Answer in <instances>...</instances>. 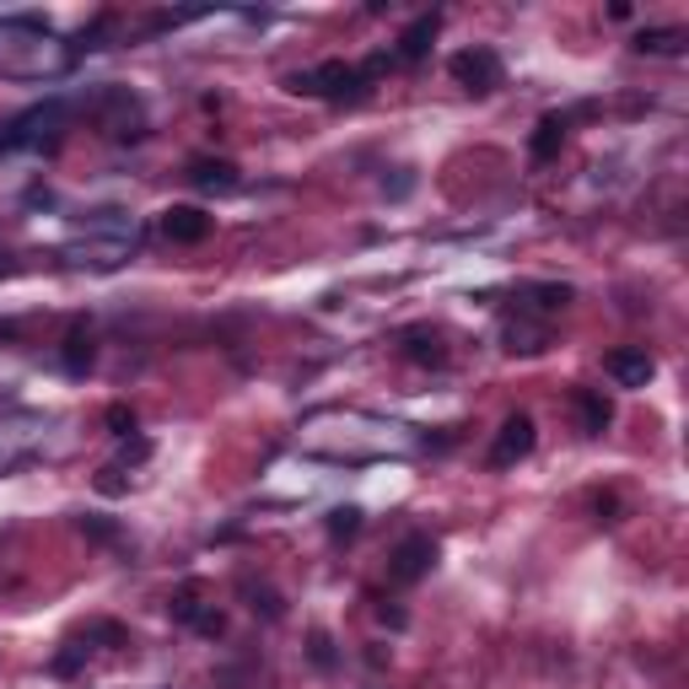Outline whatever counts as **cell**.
I'll use <instances>...</instances> for the list:
<instances>
[{
    "instance_id": "cell-1",
    "label": "cell",
    "mask_w": 689,
    "mask_h": 689,
    "mask_svg": "<svg viewBox=\"0 0 689 689\" xmlns=\"http://www.w3.org/2000/svg\"><path fill=\"white\" fill-rule=\"evenodd\" d=\"M285 86H291L296 97H324V103H356V97H366L372 76H366L362 65H345V60H324V65H313V71H296V76H291Z\"/></svg>"
},
{
    "instance_id": "cell-2",
    "label": "cell",
    "mask_w": 689,
    "mask_h": 689,
    "mask_svg": "<svg viewBox=\"0 0 689 689\" xmlns=\"http://www.w3.org/2000/svg\"><path fill=\"white\" fill-rule=\"evenodd\" d=\"M437 555H442V544H437L431 533H405V539L394 544V555H388V582H399V587L426 582L431 566H437Z\"/></svg>"
},
{
    "instance_id": "cell-3",
    "label": "cell",
    "mask_w": 689,
    "mask_h": 689,
    "mask_svg": "<svg viewBox=\"0 0 689 689\" xmlns=\"http://www.w3.org/2000/svg\"><path fill=\"white\" fill-rule=\"evenodd\" d=\"M92 114L97 124L114 135V140H140L146 135V114H140V97H129L124 86H108V92H97L92 97Z\"/></svg>"
},
{
    "instance_id": "cell-4",
    "label": "cell",
    "mask_w": 689,
    "mask_h": 689,
    "mask_svg": "<svg viewBox=\"0 0 689 689\" xmlns=\"http://www.w3.org/2000/svg\"><path fill=\"white\" fill-rule=\"evenodd\" d=\"M447 71H452V82L463 86V92L490 97V92L501 86V54L486 49V43H474V49H458V54L447 60Z\"/></svg>"
},
{
    "instance_id": "cell-5",
    "label": "cell",
    "mask_w": 689,
    "mask_h": 689,
    "mask_svg": "<svg viewBox=\"0 0 689 689\" xmlns=\"http://www.w3.org/2000/svg\"><path fill=\"white\" fill-rule=\"evenodd\" d=\"M533 442H539V431H533V420H528L523 409L507 415L501 431H495V442H490V469H512V463H523L528 452H533Z\"/></svg>"
},
{
    "instance_id": "cell-6",
    "label": "cell",
    "mask_w": 689,
    "mask_h": 689,
    "mask_svg": "<svg viewBox=\"0 0 689 689\" xmlns=\"http://www.w3.org/2000/svg\"><path fill=\"white\" fill-rule=\"evenodd\" d=\"M167 608H173V619H178V625H195V630L210 636V641H216V636H227V614H221L216 604H200V587H195V582H189V587H178V593L167 598Z\"/></svg>"
},
{
    "instance_id": "cell-7",
    "label": "cell",
    "mask_w": 689,
    "mask_h": 689,
    "mask_svg": "<svg viewBox=\"0 0 689 689\" xmlns=\"http://www.w3.org/2000/svg\"><path fill=\"white\" fill-rule=\"evenodd\" d=\"M604 372L619 383V388H647L651 377H657V362H651L647 345H619V351H608L604 356Z\"/></svg>"
},
{
    "instance_id": "cell-8",
    "label": "cell",
    "mask_w": 689,
    "mask_h": 689,
    "mask_svg": "<svg viewBox=\"0 0 689 689\" xmlns=\"http://www.w3.org/2000/svg\"><path fill=\"white\" fill-rule=\"evenodd\" d=\"M437 33H442V11H426V17H415L405 33H399V49H394L388 60H394V65H420V60L431 54Z\"/></svg>"
},
{
    "instance_id": "cell-9",
    "label": "cell",
    "mask_w": 689,
    "mask_h": 689,
    "mask_svg": "<svg viewBox=\"0 0 689 689\" xmlns=\"http://www.w3.org/2000/svg\"><path fill=\"white\" fill-rule=\"evenodd\" d=\"M571 409H576L582 437H604L608 426H614V405H608L604 388H576V394H571Z\"/></svg>"
},
{
    "instance_id": "cell-10",
    "label": "cell",
    "mask_w": 689,
    "mask_h": 689,
    "mask_svg": "<svg viewBox=\"0 0 689 689\" xmlns=\"http://www.w3.org/2000/svg\"><path fill=\"white\" fill-rule=\"evenodd\" d=\"M163 232H167V243H205L210 238V216H205L200 205H167Z\"/></svg>"
},
{
    "instance_id": "cell-11",
    "label": "cell",
    "mask_w": 689,
    "mask_h": 689,
    "mask_svg": "<svg viewBox=\"0 0 689 689\" xmlns=\"http://www.w3.org/2000/svg\"><path fill=\"white\" fill-rule=\"evenodd\" d=\"M399 351H405V362H415V366H447V356H452L442 334H437V328H426V324L405 328V334H399Z\"/></svg>"
},
{
    "instance_id": "cell-12",
    "label": "cell",
    "mask_w": 689,
    "mask_h": 689,
    "mask_svg": "<svg viewBox=\"0 0 689 689\" xmlns=\"http://www.w3.org/2000/svg\"><path fill=\"white\" fill-rule=\"evenodd\" d=\"M189 184L205 189V195H232L238 189V163H227V157H195L189 163Z\"/></svg>"
},
{
    "instance_id": "cell-13",
    "label": "cell",
    "mask_w": 689,
    "mask_h": 689,
    "mask_svg": "<svg viewBox=\"0 0 689 689\" xmlns=\"http://www.w3.org/2000/svg\"><path fill=\"white\" fill-rule=\"evenodd\" d=\"M571 285L561 281H539V285H523V313H539V319H555V313H566L571 307Z\"/></svg>"
},
{
    "instance_id": "cell-14",
    "label": "cell",
    "mask_w": 689,
    "mask_h": 689,
    "mask_svg": "<svg viewBox=\"0 0 689 689\" xmlns=\"http://www.w3.org/2000/svg\"><path fill=\"white\" fill-rule=\"evenodd\" d=\"M566 135H571V114H544V119L533 124V140H528V152H533L539 163H550V157H561Z\"/></svg>"
},
{
    "instance_id": "cell-15",
    "label": "cell",
    "mask_w": 689,
    "mask_h": 689,
    "mask_svg": "<svg viewBox=\"0 0 689 689\" xmlns=\"http://www.w3.org/2000/svg\"><path fill=\"white\" fill-rule=\"evenodd\" d=\"M92 334H86V324H76L71 334H65V351H60V362H65V372L71 377H82V372H92Z\"/></svg>"
},
{
    "instance_id": "cell-16",
    "label": "cell",
    "mask_w": 689,
    "mask_h": 689,
    "mask_svg": "<svg viewBox=\"0 0 689 689\" xmlns=\"http://www.w3.org/2000/svg\"><path fill=\"white\" fill-rule=\"evenodd\" d=\"M238 587H243V598H253V604H248V608H253V614H264V619H281V614H285L281 593H275L270 582H253V576H243Z\"/></svg>"
},
{
    "instance_id": "cell-17",
    "label": "cell",
    "mask_w": 689,
    "mask_h": 689,
    "mask_svg": "<svg viewBox=\"0 0 689 689\" xmlns=\"http://www.w3.org/2000/svg\"><path fill=\"white\" fill-rule=\"evenodd\" d=\"M636 49H641V54H685V33H679V28H641V33H636Z\"/></svg>"
},
{
    "instance_id": "cell-18",
    "label": "cell",
    "mask_w": 689,
    "mask_h": 689,
    "mask_svg": "<svg viewBox=\"0 0 689 689\" xmlns=\"http://www.w3.org/2000/svg\"><path fill=\"white\" fill-rule=\"evenodd\" d=\"M362 533V507H334L328 512V539L334 544H345V539H356Z\"/></svg>"
},
{
    "instance_id": "cell-19",
    "label": "cell",
    "mask_w": 689,
    "mask_h": 689,
    "mask_svg": "<svg viewBox=\"0 0 689 689\" xmlns=\"http://www.w3.org/2000/svg\"><path fill=\"white\" fill-rule=\"evenodd\" d=\"M307 657H313V662H319V668H340V651H334V636H328V630H313V636H307Z\"/></svg>"
},
{
    "instance_id": "cell-20",
    "label": "cell",
    "mask_w": 689,
    "mask_h": 689,
    "mask_svg": "<svg viewBox=\"0 0 689 689\" xmlns=\"http://www.w3.org/2000/svg\"><path fill=\"white\" fill-rule=\"evenodd\" d=\"M103 420H108V431H114V437H135V409H129V405H108V409H103Z\"/></svg>"
},
{
    "instance_id": "cell-21",
    "label": "cell",
    "mask_w": 689,
    "mask_h": 689,
    "mask_svg": "<svg viewBox=\"0 0 689 689\" xmlns=\"http://www.w3.org/2000/svg\"><path fill=\"white\" fill-rule=\"evenodd\" d=\"M97 490H103V495H124V490H129L124 469H114V463H108V469H97Z\"/></svg>"
},
{
    "instance_id": "cell-22",
    "label": "cell",
    "mask_w": 689,
    "mask_h": 689,
    "mask_svg": "<svg viewBox=\"0 0 689 689\" xmlns=\"http://www.w3.org/2000/svg\"><path fill=\"white\" fill-rule=\"evenodd\" d=\"M593 512L598 523H619V495H593Z\"/></svg>"
},
{
    "instance_id": "cell-23",
    "label": "cell",
    "mask_w": 689,
    "mask_h": 689,
    "mask_svg": "<svg viewBox=\"0 0 689 689\" xmlns=\"http://www.w3.org/2000/svg\"><path fill=\"white\" fill-rule=\"evenodd\" d=\"M140 458H152V442L146 437H124V463H140Z\"/></svg>"
},
{
    "instance_id": "cell-24",
    "label": "cell",
    "mask_w": 689,
    "mask_h": 689,
    "mask_svg": "<svg viewBox=\"0 0 689 689\" xmlns=\"http://www.w3.org/2000/svg\"><path fill=\"white\" fill-rule=\"evenodd\" d=\"M82 528L92 533V539H103V544L114 539V523H97V518H82Z\"/></svg>"
},
{
    "instance_id": "cell-25",
    "label": "cell",
    "mask_w": 689,
    "mask_h": 689,
    "mask_svg": "<svg viewBox=\"0 0 689 689\" xmlns=\"http://www.w3.org/2000/svg\"><path fill=\"white\" fill-rule=\"evenodd\" d=\"M377 619H388L394 630H405V608H388V604H377Z\"/></svg>"
}]
</instances>
